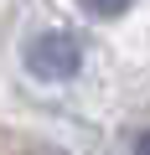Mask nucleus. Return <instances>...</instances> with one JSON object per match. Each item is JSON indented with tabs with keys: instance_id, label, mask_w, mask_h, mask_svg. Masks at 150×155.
<instances>
[{
	"instance_id": "obj_3",
	"label": "nucleus",
	"mask_w": 150,
	"mask_h": 155,
	"mask_svg": "<svg viewBox=\"0 0 150 155\" xmlns=\"http://www.w3.org/2000/svg\"><path fill=\"white\" fill-rule=\"evenodd\" d=\"M135 155H150V129H145V134L135 140Z\"/></svg>"
},
{
	"instance_id": "obj_2",
	"label": "nucleus",
	"mask_w": 150,
	"mask_h": 155,
	"mask_svg": "<svg viewBox=\"0 0 150 155\" xmlns=\"http://www.w3.org/2000/svg\"><path fill=\"white\" fill-rule=\"evenodd\" d=\"M78 5H83L93 21H119V16L135 5V0H78Z\"/></svg>"
},
{
	"instance_id": "obj_1",
	"label": "nucleus",
	"mask_w": 150,
	"mask_h": 155,
	"mask_svg": "<svg viewBox=\"0 0 150 155\" xmlns=\"http://www.w3.org/2000/svg\"><path fill=\"white\" fill-rule=\"evenodd\" d=\"M21 62L36 83H72L83 72V41L72 31H36L21 47Z\"/></svg>"
}]
</instances>
